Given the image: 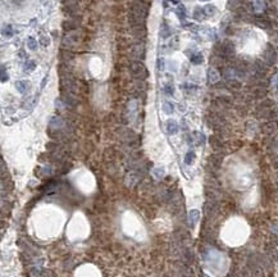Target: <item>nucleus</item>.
<instances>
[{
	"instance_id": "obj_16",
	"label": "nucleus",
	"mask_w": 278,
	"mask_h": 277,
	"mask_svg": "<svg viewBox=\"0 0 278 277\" xmlns=\"http://www.w3.org/2000/svg\"><path fill=\"white\" fill-rule=\"evenodd\" d=\"M204 12H205L206 16H213V14H215L217 9H215L214 5H206V7L204 8Z\"/></svg>"
},
{
	"instance_id": "obj_19",
	"label": "nucleus",
	"mask_w": 278,
	"mask_h": 277,
	"mask_svg": "<svg viewBox=\"0 0 278 277\" xmlns=\"http://www.w3.org/2000/svg\"><path fill=\"white\" fill-rule=\"evenodd\" d=\"M191 62L194 63V64H200V63L203 62V55H200V54L192 55V57H191Z\"/></svg>"
},
{
	"instance_id": "obj_7",
	"label": "nucleus",
	"mask_w": 278,
	"mask_h": 277,
	"mask_svg": "<svg viewBox=\"0 0 278 277\" xmlns=\"http://www.w3.org/2000/svg\"><path fill=\"white\" fill-rule=\"evenodd\" d=\"M77 26H78V23H77V22H74L73 20L63 22V28H64L65 31H72V30H76Z\"/></svg>"
},
{
	"instance_id": "obj_15",
	"label": "nucleus",
	"mask_w": 278,
	"mask_h": 277,
	"mask_svg": "<svg viewBox=\"0 0 278 277\" xmlns=\"http://www.w3.org/2000/svg\"><path fill=\"white\" fill-rule=\"evenodd\" d=\"M27 46H28V49H31V50H36L37 49V41L34 39V37H28V40H27Z\"/></svg>"
},
{
	"instance_id": "obj_3",
	"label": "nucleus",
	"mask_w": 278,
	"mask_h": 277,
	"mask_svg": "<svg viewBox=\"0 0 278 277\" xmlns=\"http://www.w3.org/2000/svg\"><path fill=\"white\" fill-rule=\"evenodd\" d=\"M263 60L268 65H273L274 63L277 62V53H276L274 48L271 45V44H268V45H267V49L264 50V53H263Z\"/></svg>"
},
{
	"instance_id": "obj_1",
	"label": "nucleus",
	"mask_w": 278,
	"mask_h": 277,
	"mask_svg": "<svg viewBox=\"0 0 278 277\" xmlns=\"http://www.w3.org/2000/svg\"><path fill=\"white\" fill-rule=\"evenodd\" d=\"M130 9H131V13H133V14L139 16L141 20H146L147 14H149V5L144 4V3L139 1V0H136V1H133L132 4L130 5Z\"/></svg>"
},
{
	"instance_id": "obj_2",
	"label": "nucleus",
	"mask_w": 278,
	"mask_h": 277,
	"mask_svg": "<svg viewBox=\"0 0 278 277\" xmlns=\"http://www.w3.org/2000/svg\"><path fill=\"white\" fill-rule=\"evenodd\" d=\"M130 69H131V73L137 78H145L147 77V71L145 68V65L142 64L141 62H131V65H130Z\"/></svg>"
},
{
	"instance_id": "obj_5",
	"label": "nucleus",
	"mask_w": 278,
	"mask_h": 277,
	"mask_svg": "<svg viewBox=\"0 0 278 277\" xmlns=\"http://www.w3.org/2000/svg\"><path fill=\"white\" fill-rule=\"evenodd\" d=\"M254 22L258 24V26L260 27V28H264V30H269L272 28V22L268 20V18L265 17H261V16H256L255 17Z\"/></svg>"
},
{
	"instance_id": "obj_20",
	"label": "nucleus",
	"mask_w": 278,
	"mask_h": 277,
	"mask_svg": "<svg viewBox=\"0 0 278 277\" xmlns=\"http://www.w3.org/2000/svg\"><path fill=\"white\" fill-rule=\"evenodd\" d=\"M24 69L26 71H34L35 69V62L34 60H27L24 64Z\"/></svg>"
},
{
	"instance_id": "obj_29",
	"label": "nucleus",
	"mask_w": 278,
	"mask_h": 277,
	"mask_svg": "<svg viewBox=\"0 0 278 277\" xmlns=\"http://www.w3.org/2000/svg\"><path fill=\"white\" fill-rule=\"evenodd\" d=\"M201 1H206V0H201Z\"/></svg>"
},
{
	"instance_id": "obj_18",
	"label": "nucleus",
	"mask_w": 278,
	"mask_h": 277,
	"mask_svg": "<svg viewBox=\"0 0 278 277\" xmlns=\"http://www.w3.org/2000/svg\"><path fill=\"white\" fill-rule=\"evenodd\" d=\"M267 14L273 16V17H278V9L276 7H269L268 9H267Z\"/></svg>"
},
{
	"instance_id": "obj_6",
	"label": "nucleus",
	"mask_w": 278,
	"mask_h": 277,
	"mask_svg": "<svg viewBox=\"0 0 278 277\" xmlns=\"http://www.w3.org/2000/svg\"><path fill=\"white\" fill-rule=\"evenodd\" d=\"M276 128H277V126L274 122H267V123H263V125H261V130H263L265 133L273 132Z\"/></svg>"
},
{
	"instance_id": "obj_21",
	"label": "nucleus",
	"mask_w": 278,
	"mask_h": 277,
	"mask_svg": "<svg viewBox=\"0 0 278 277\" xmlns=\"http://www.w3.org/2000/svg\"><path fill=\"white\" fill-rule=\"evenodd\" d=\"M194 159H195V153L194 152H190V153H187V155H186V158H185V162H186L187 164H191Z\"/></svg>"
},
{
	"instance_id": "obj_4",
	"label": "nucleus",
	"mask_w": 278,
	"mask_h": 277,
	"mask_svg": "<svg viewBox=\"0 0 278 277\" xmlns=\"http://www.w3.org/2000/svg\"><path fill=\"white\" fill-rule=\"evenodd\" d=\"M131 55L136 59L145 58V46L142 44H135L131 46Z\"/></svg>"
},
{
	"instance_id": "obj_17",
	"label": "nucleus",
	"mask_w": 278,
	"mask_h": 277,
	"mask_svg": "<svg viewBox=\"0 0 278 277\" xmlns=\"http://www.w3.org/2000/svg\"><path fill=\"white\" fill-rule=\"evenodd\" d=\"M210 144L213 145L215 149H218V148H221L222 146V142H221V140H219L217 136H211L210 137Z\"/></svg>"
},
{
	"instance_id": "obj_12",
	"label": "nucleus",
	"mask_w": 278,
	"mask_h": 277,
	"mask_svg": "<svg viewBox=\"0 0 278 277\" xmlns=\"http://www.w3.org/2000/svg\"><path fill=\"white\" fill-rule=\"evenodd\" d=\"M209 80L210 82H217L219 80V73L217 72V69H213V68L209 69Z\"/></svg>"
},
{
	"instance_id": "obj_8",
	"label": "nucleus",
	"mask_w": 278,
	"mask_h": 277,
	"mask_svg": "<svg viewBox=\"0 0 278 277\" xmlns=\"http://www.w3.org/2000/svg\"><path fill=\"white\" fill-rule=\"evenodd\" d=\"M59 58L63 60H69L73 58V53L71 50H68V49H62V51L59 54Z\"/></svg>"
},
{
	"instance_id": "obj_10",
	"label": "nucleus",
	"mask_w": 278,
	"mask_h": 277,
	"mask_svg": "<svg viewBox=\"0 0 278 277\" xmlns=\"http://www.w3.org/2000/svg\"><path fill=\"white\" fill-rule=\"evenodd\" d=\"M227 86L232 90H238L241 89V84L237 81V80H232V78H228V82H227Z\"/></svg>"
},
{
	"instance_id": "obj_14",
	"label": "nucleus",
	"mask_w": 278,
	"mask_h": 277,
	"mask_svg": "<svg viewBox=\"0 0 278 277\" xmlns=\"http://www.w3.org/2000/svg\"><path fill=\"white\" fill-rule=\"evenodd\" d=\"M228 7H230V9H238V8L241 7V0H230L228 1Z\"/></svg>"
},
{
	"instance_id": "obj_27",
	"label": "nucleus",
	"mask_w": 278,
	"mask_h": 277,
	"mask_svg": "<svg viewBox=\"0 0 278 277\" xmlns=\"http://www.w3.org/2000/svg\"><path fill=\"white\" fill-rule=\"evenodd\" d=\"M158 68L160 71L164 69V60H163V58H159V60H158Z\"/></svg>"
},
{
	"instance_id": "obj_23",
	"label": "nucleus",
	"mask_w": 278,
	"mask_h": 277,
	"mask_svg": "<svg viewBox=\"0 0 278 277\" xmlns=\"http://www.w3.org/2000/svg\"><path fill=\"white\" fill-rule=\"evenodd\" d=\"M163 109L166 113H172L173 112V105L170 103H164L163 104Z\"/></svg>"
},
{
	"instance_id": "obj_11",
	"label": "nucleus",
	"mask_w": 278,
	"mask_h": 277,
	"mask_svg": "<svg viewBox=\"0 0 278 277\" xmlns=\"http://www.w3.org/2000/svg\"><path fill=\"white\" fill-rule=\"evenodd\" d=\"M167 128H168V132H169L170 135H173V133H176L178 131V126L174 121H169L168 125H167Z\"/></svg>"
},
{
	"instance_id": "obj_24",
	"label": "nucleus",
	"mask_w": 278,
	"mask_h": 277,
	"mask_svg": "<svg viewBox=\"0 0 278 277\" xmlns=\"http://www.w3.org/2000/svg\"><path fill=\"white\" fill-rule=\"evenodd\" d=\"M177 16L181 18V20H183V18H185V8H183L182 5H181V7H178V9H177Z\"/></svg>"
},
{
	"instance_id": "obj_25",
	"label": "nucleus",
	"mask_w": 278,
	"mask_h": 277,
	"mask_svg": "<svg viewBox=\"0 0 278 277\" xmlns=\"http://www.w3.org/2000/svg\"><path fill=\"white\" fill-rule=\"evenodd\" d=\"M40 42L44 46H48L49 44H50V40H49V37H46V36H42V37H41V39H40Z\"/></svg>"
},
{
	"instance_id": "obj_9",
	"label": "nucleus",
	"mask_w": 278,
	"mask_h": 277,
	"mask_svg": "<svg viewBox=\"0 0 278 277\" xmlns=\"http://www.w3.org/2000/svg\"><path fill=\"white\" fill-rule=\"evenodd\" d=\"M15 87H17V90L21 92V94H24L26 90L28 89V84H27L26 81H17L15 82Z\"/></svg>"
},
{
	"instance_id": "obj_13",
	"label": "nucleus",
	"mask_w": 278,
	"mask_h": 277,
	"mask_svg": "<svg viewBox=\"0 0 278 277\" xmlns=\"http://www.w3.org/2000/svg\"><path fill=\"white\" fill-rule=\"evenodd\" d=\"M205 12H204V9H200V8H197V9H195V12H194V18H196V20H203V18L205 17Z\"/></svg>"
},
{
	"instance_id": "obj_22",
	"label": "nucleus",
	"mask_w": 278,
	"mask_h": 277,
	"mask_svg": "<svg viewBox=\"0 0 278 277\" xmlns=\"http://www.w3.org/2000/svg\"><path fill=\"white\" fill-rule=\"evenodd\" d=\"M3 34H4V36H7V37H12L13 36V28H12V26H7V27H5V30L3 31Z\"/></svg>"
},
{
	"instance_id": "obj_28",
	"label": "nucleus",
	"mask_w": 278,
	"mask_h": 277,
	"mask_svg": "<svg viewBox=\"0 0 278 277\" xmlns=\"http://www.w3.org/2000/svg\"><path fill=\"white\" fill-rule=\"evenodd\" d=\"M170 1H173V3H177V0H170Z\"/></svg>"
},
{
	"instance_id": "obj_26",
	"label": "nucleus",
	"mask_w": 278,
	"mask_h": 277,
	"mask_svg": "<svg viewBox=\"0 0 278 277\" xmlns=\"http://www.w3.org/2000/svg\"><path fill=\"white\" fill-rule=\"evenodd\" d=\"M5 81H8V75H5V68L3 67V69H1V82H5Z\"/></svg>"
}]
</instances>
